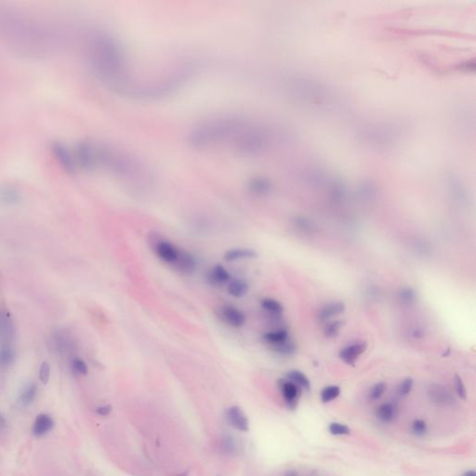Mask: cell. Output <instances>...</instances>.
Masks as SVG:
<instances>
[{
  "instance_id": "1",
  "label": "cell",
  "mask_w": 476,
  "mask_h": 476,
  "mask_svg": "<svg viewBox=\"0 0 476 476\" xmlns=\"http://www.w3.org/2000/svg\"><path fill=\"white\" fill-rule=\"evenodd\" d=\"M190 144L198 149L228 147L252 155L266 145V134L257 125L240 118H219L207 121L189 134Z\"/></svg>"
},
{
  "instance_id": "2",
  "label": "cell",
  "mask_w": 476,
  "mask_h": 476,
  "mask_svg": "<svg viewBox=\"0 0 476 476\" xmlns=\"http://www.w3.org/2000/svg\"><path fill=\"white\" fill-rule=\"evenodd\" d=\"M88 54L90 65L100 79L114 89H126L127 60L118 40L107 33L98 32L89 39Z\"/></svg>"
},
{
  "instance_id": "3",
  "label": "cell",
  "mask_w": 476,
  "mask_h": 476,
  "mask_svg": "<svg viewBox=\"0 0 476 476\" xmlns=\"http://www.w3.org/2000/svg\"><path fill=\"white\" fill-rule=\"evenodd\" d=\"M278 386L288 408L295 409L301 395L300 388L288 379H280L278 381Z\"/></svg>"
},
{
  "instance_id": "4",
  "label": "cell",
  "mask_w": 476,
  "mask_h": 476,
  "mask_svg": "<svg viewBox=\"0 0 476 476\" xmlns=\"http://www.w3.org/2000/svg\"><path fill=\"white\" fill-rule=\"evenodd\" d=\"M156 253L161 260L169 264H175L179 257L180 250L167 240H159L156 245Z\"/></svg>"
},
{
  "instance_id": "5",
  "label": "cell",
  "mask_w": 476,
  "mask_h": 476,
  "mask_svg": "<svg viewBox=\"0 0 476 476\" xmlns=\"http://www.w3.org/2000/svg\"><path fill=\"white\" fill-rule=\"evenodd\" d=\"M226 417L231 426L234 427L238 431L246 433L249 430L248 416L238 406L229 407L226 411Z\"/></svg>"
},
{
  "instance_id": "6",
  "label": "cell",
  "mask_w": 476,
  "mask_h": 476,
  "mask_svg": "<svg viewBox=\"0 0 476 476\" xmlns=\"http://www.w3.org/2000/svg\"><path fill=\"white\" fill-rule=\"evenodd\" d=\"M220 315L222 319L231 327L239 328L242 327L247 321L245 314L238 308L232 305H225L220 309Z\"/></svg>"
},
{
  "instance_id": "7",
  "label": "cell",
  "mask_w": 476,
  "mask_h": 476,
  "mask_svg": "<svg viewBox=\"0 0 476 476\" xmlns=\"http://www.w3.org/2000/svg\"><path fill=\"white\" fill-rule=\"evenodd\" d=\"M52 151L56 159L60 164L63 167V169L69 172H72L76 169V159L75 155L70 152L66 146L61 143H54L52 146Z\"/></svg>"
},
{
  "instance_id": "8",
  "label": "cell",
  "mask_w": 476,
  "mask_h": 476,
  "mask_svg": "<svg viewBox=\"0 0 476 476\" xmlns=\"http://www.w3.org/2000/svg\"><path fill=\"white\" fill-rule=\"evenodd\" d=\"M428 396L434 403L440 406H449L455 402V399L450 392L440 384H433L429 387Z\"/></svg>"
},
{
  "instance_id": "9",
  "label": "cell",
  "mask_w": 476,
  "mask_h": 476,
  "mask_svg": "<svg viewBox=\"0 0 476 476\" xmlns=\"http://www.w3.org/2000/svg\"><path fill=\"white\" fill-rule=\"evenodd\" d=\"M366 342H356L347 347L343 348L339 354V358L348 365H353L359 357H361L367 350Z\"/></svg>"
},
{
  "instance_id": "10",
  "label": "cell",
  "mask_w": 476,
  "mask_h": 476,
  "mask_svg": "<svg viewBox=\"0 0 476 476\" xmlns=\"http://www.w3.org/2000/svg\"><path fill=\"white\" fill-rule=\"evenodd\" d=\"M54 427V420L49 414L41 413L38 415L34 425H33V434L36 437H42L49 434Z\"/></svg>"
},
{
  "instance_id": "11",
  "label": "cell",
  "mask_w": 476,
  "mask_h": 476,
  "mask_svg": "<svg viewBox=\"0 0 476 476\" xmlns=\"http://www.w3.org/2000/svg\"><path fill=\"white\" fill-rule=\"evenodd\" d=\"M346 306L342 301H334L327 303L320 309L318 313V318L322 322L329 321L330 319L339 316L345 312Z\"/></svg>"
},
{
  "instance_id": "12",
  "label": "cell",
  "mask_w": 476,
  "mask_h": 476,
  "mask_svg": "<svg viewBox=\"0 0 476 476\" xmlns=\"http://www.w3.org/2000/svg\"><path fill=\"white\" fill-rule=\"evenodd\" d=\"M208 279L212 286L218 287L229 283L231 281V275L226 268L217 264L209 271Z\"/></svg>"
},
{
  "instance_id": "13",
  "label": "cell",
  "mask_w": 476,
  "mask_h": 476,
  "mask_svg": "<svg viewBox=\"0 0 476 476\" xmlns=\"http://www.w3.org/2000/svg\"><path fill=\"white\" fill-rule=\"evenodd\" d=\"M182 274H192L197 268V259L189 252L180 251L177 262L174 264Z\"/></svg>"
},
{
  "instance_id": "14",
  "label": "cell",
  "mask_w": 476,
  "mask_h": 476,
  "mask_svg": "<svg viewBox=\"0 0 476 476\" xmlns=\"http://www.w3.org/2000/svg\"><path fill=\"white\" fill-rule=\"evenodd\" d=\"M258 257V253L248 248H237L229 249L224 254V259L226 261H236L240 259H250Z\"/></svg>"
},
{
  "instance_id": "15",
  "label": "cell",
  "mask_w": 476,
  "mask_h": 476,
  "mask_svg": "<svg viewBox=\"0 0 476 476\" xmlns=\"http://www.w3.org/2000/svg\"><path fill=\"white\" fill-rule=\"evenodd\" d=\"M398 409L393 403H384L377 407L376 416L383 423H391L397 416Z\"/></svg>"
},
{
  "instance_id": "16",
  "label": "cell",
  "mask_w": 476,
  "mask_h": 476,
  "mask_svg": "<svg viewBox=\"0 0 476 476\" xmlns=\"http://www.w3.org/2000/svg\"><path fill=\"white\" fill-rule=\"evenodd\" d=\"M14 327L9 317L0 312V341L8 342L13 338Z\"/></svg>"
},
{
  "instance_id": "17",
  "label": "cell",
  "mask_w": 476,
  "mask_h": 476,
  "mask_svg": "<svg viewBox=\"0 0 476 476\" xmlns=\"http://www.w3.org/2000/svg\"><path fill=\"white\" fill-rule=\"evenodd\" d=\"M249 286L248 282L243 279L231 280L227 286V291L231 296L235 298L244 297L248 293Z\"/></svg>"
},
{
  "instance_id": "18",
  "label": "cell",
  "mask_w": 476,
  "mask_h": 476,
  "mask_svg": "<svg viewBox=\"0 0 476 476\" xmlns=\"http://www.w3.org/2000/svg\"><path fill=\"white\" fill-rule=\"evenodd\" d=\"M53 347L55 348L58 352L64 354L68 353L72 349V340L68 335H66L63 332H57L53 334Z\"/></svg>"
},
{
  "instance_id": "19",
  "label": "cell",
  "mask_w": 476,
  "mask_h": 476,
  "mask_svg": "<svg viewBox=\"0 0 476 476\" xmlns=\"http://www.w3.org/2000/svg\"><path fill=\"white\" fill-rule=\"evenodd\" d=\"M38 386L34 383L24 387L19 396L18 401L22 407H28L34 403L38 397Z\"/></svg>"
},
{
  "instance_id": "20",
  "label": "cell",
  "mask_w": 476,
  "mask_h": 476,
  "mask_svg": "<svg viewBox=\"0 0 476 476\" xmlns=\"http://www.w3.org/2000/svg\"><path fill=\"white\" fill-rule=\"evenodd\" d=\"M263 339L273 346L279 345L288 340V332L286 329H278L269 331L263 335Z\"/></svg>"
},
{
  "instance_id": "21",
  "label": "cell",
  "mask_w": 476,
  "mask_h": 476,
  "mask_svg": "<svg viewBox=\"0 0 476 476\" xmlns=\"http://www.w3.org/2000/svg\"><path fill=\"white\" fill-rule=\"evenodd\" d=\"M287 377L288 380L296 384L298 387L300 388V390L304 391H310L311 389V382L309 378L306 377L305 374L298 370H291L287 374Z\"/></svg>"
},
{
  "instance_id": "22",
  "label": "cell",
  "mask_w": 476,
  "mask_h": 476,
  "mask_svg": "<svg viewBox=\"0 0 476 476\" xmlns=\"http://www.w3.org/2000/svg\"><path fill=\"white\" fill-rule=\"evenodd\" d=\"M261 308L273 316H280L284 312L283 305L275 298H266L260 301Z\"/></svg>"
},
{
  "instance_id": "23",
  "label": "cell",
  "mask_w": 476,
  "mask_h": 476,
  "mask_svg": "<svg viewBox=\"0 0 476 476\" xmlns=\"http://www.w3.org/2000/svg\"><path fill=\"white\" fill-rule=\"evenodd\" d=\"M340 394L339 387L336 385H331L324 388L320 394V398L323 403H329L335 399H337Z\"/></svg>"
},
{
  "instance_id": "24",
  "label": "cell",
  "mask_w": 476,
  "mask_h": 476,
  "mask_svg": "<svg viewBox=\"0 0 476 476\" xmlns=\"http://www.w3.org/2000/svg\"><path fill=\"white\" fill-rule=\"evenodd\" d=\"M249 188L251 189V191L255 194L265 195L270 191L271 186L267 180L262 178H255L250 181Z\"/></svg>"
},
{
  "instance_id": "25",
  "label": "cell",
  "mask_w": 476,
  "mask_h": 476,
  "mask_svg": "<svg viewBox=\"0 0 476 476\" xmlns=\"http://www.w3.org/2000/svg\"><path fill=\"white\" fill-rule=\"evenodd\" d=\"M15 353L14 351L9 347L4 346L0 349V367H8L14 362Z\"/></svg>"
},
{
  "instance_id": "26",
  "label": "cell",
  "mask_w": 476,
  "mask_h": 476,
  "mask_svg": "<svg viewBox=\"0 0 476 476\" xmlns=\"http://www.w3.org/2000/svg\"><path fill=\"white\" fill-rule=\"evenodd\" d=\"M20 198L19 194L10 188L0 189V201L5 204H16Z\"/></svg>"
},
{
  "instance_id": "27",
  "label": "cell",
  "mask_w": 476,
  "mask_h": 476,
  "mask_svg": "<svg viewBox=\"0 0 476 476\" xmlns=\"http://www.w3.org/2000/svg\"><path fill=\"white\" fill-rule=\"evenodd\" d=\"M220 445L222 450L229 455H235L238 453V446L236 440L231 436H224L221 438Z\"/></svg>"
},
{
  "instance_id": "28",
  "label": "cell",
  "mask_w": 476,
  "mask_h": 476,
  "mask_svg": "<svg viewBox=\"0 0 476 476\" xmlns=\"http://www.w3.org/2000/svg\"><path fill=\"white\" fill-rule=\"evenodd\" d=\"M344 325V321L341 320H336L327 323L324 328V333L327 337H336L341 327Z\"/></svg>"
},
{
  "instance_id": "29",
  "label": "cell",
  "mask_w": 476,
  "mask_h": 476,
  "mask_svg": "<svg viewBox=\"0 0 476 476\" xmlns=\"http://www.w3.org/2000/svg\"><path fill=\"white\" fill-rule=\"evenodd\" d=\"M274 350L279 355L289 357V356L294 355V353L296 352V346L293 342L287 340V341H285L279 345L274 346Z\"/></svg>"
},
{
  "instance_id": "30",
  "label": "cell",
  "mask_w": 476,
  "mask_h": 476,
  "mask_svg": "<svg viewBox=\"0 0 476 476\" xmlns=\"http://www.w3.org/2000/svg\"><path fill=\"white\" fill-rule=\"evenodd\" d=\"M328 432L333 436H348L351 434V429L339 422H331L328 426Z\"/></svg>"
},
{
  "instance_id": "31",
  "label": "cell",
  "mask_w": 476,
  "mask_h": 476,
  "mask_svg": "<svg viewBox=\"0 0 476 476\" xmlns=\"http://www.w3.org/2000/svg\"><path fill=\"white\" fill-rule=\"evenodd\" d=\"M387 385L384 382H378L370 388L368 392V398L371 401H376L383 396L386 391Z\"/></svg>"
},
{
  "instance_id": "32",
  "label": "cell",
  "mask_w": 476,
  "mask_h": 476,
  "mask_svg": "<svg viewBox=\"0 0 476 476\" xmlns=\"http://www.w3.org/2000/svg\"><path fill=\"white\" fill-rule=\"evenodd\" d=\"M411 431L416 436H425L428 432L426 421L420 418H416L411 424Z\"/></svg>"
},
{
  "instance_id": "33",
  "label": "cell",
  "mask_w": 476,
  "mask_h": 476,
  "mask_svg": "<svg viewBox=\"0 0 476 476\" xmlns=\"http://www.w3.org/2000/svg\"><path fill=\"white\" fill-rule=\"evenodd\" d=\"M399 298L403 303L411 304L416 299V293L412 288H403L399 292Z\"/></svg>"
},
{
  "instance_id": "34",
  "label": "cell",
  "mask_w": 476,
  "mask_h": 476,
  "mask_svg": "<svg viewBox=\"0 0 476 476\" xmlns=\"http://www.w3.org/2000/svg\"><path fill=\"white\" fill-rule=\"evenodd\" d=\"M412 388H413V379L407 377L400 383V385L398 387V394L401 397H407V395H409V393L411 392Z\"/></svg>"
},
{
  "instance_id": "35",
  "label": "cell",
  "mask_w": 476,
  "mask_h": 476,
  "mask_svg": "<svg viewBox=\"0 0 476 476\" xmlns=\"http://www.w3.org/2000/svg\"><path fill=\"white\" fill-rule=\"evenodd\" d=\"M72 367L76 372L81 375L88 374V366L87 364L80 358H74L72 361Z\"/></svg>"
},
{
  "instance_id": "36",
  "label": "cell",
  "mask_w": 476,
  "mask_h": 476,
  "mask_svg": "<svg viewBox=\"0 0 476 476\" xmlns=\"http://www.w3.org/2000/svg\"><path fill=\"white\" fill-rule=\"evenodd\" d=\"M454 382H455V386H456V391L457 396L460 397L461 399H466V387H465V384H464V382H463L462 378L459 377L458 375H456V376H455V378H454Z\"/></svg>"
},
{
  "instance_id": "37",
  "label": "cell",
  "mask_w": 476,
  "mask_h": 476,
  "mask_svg": "<svg viewBox=\"0 0 476 476\" xmlns=\"http://www.w3.org/2000/svg\"><path fill=\"white\" fill-rule=\"evenodd\" d=\"M50 365L47 363V362H44L42 365H41V367H40V378L41 380L42 383L44 384H47L49 379H50Z\"/></svg>"
},
{
  "instance_id": "38",
  "label": "cell",
  "mask_w": 476,
  "mask_h": 476,
  "mask_svg": "<svg viewBox=\"0 0 476 476\" xmlns=\"http://www.w3.org/2000/svg\"><path fill=\"white\" fill-rule=\"evenodd\" d=\"M111 411H112V407L110 405L101 406V407H97V409H96V413L99 416H108L111 413Z\"/></svg>"
},
{
  "instance_id": "39",
  "label": "cell",
  "mask_w": 476,
  "mask_h": 476,
  "mask_svg": "<svg viewBox=\"0 0 476 476\" xmlns=\"http://www.w3.org/2000/svg\"><path fill=\"white\" fill-rule=\"evenodd\" d=\"M6 426H7V419H6V417H5L4 415H2L0 413V432L2 430H4L6 428Z\"/></svg>"
},
{
  "instance_id": "40",
  "label": "cell",
  "mask_w": 476,
  "mask_h": 476,
  "mask_svg": "<svg viewBox=\"0 0 476 476\" xmlns=\"http://www.w3.org/2000/svg\"><path fill=\"white\" fill-rule=\"evenodd\" d=\"M461 476H476V471L468 470L466 472H464Z\"/></svg>"
},
{
  "instance_id": "41",
  "label": "cell",
  "mask_w": 476,
  "mask_h": 476,
  "mask_svg": "<svg viewBox=\"0 0 476 476\" xmlns=\"http://www.w3.org/2000/svg\"><path fill=\"white\" fill-rule=\"evenodd\" d=\"M285 476H299V475L298 474L296 471H289V472H288V473L285 475Z\"/></svg>"
}]
</instances>
